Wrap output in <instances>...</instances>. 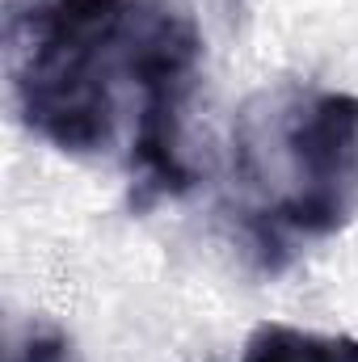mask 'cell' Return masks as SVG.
<instances>
[{"instance_id":"cell-1","label":"cell","mask_w":358,"mask_h":362,"mask_svg":"<svg viewBox=\"0 0 358 362\" xmlns=\"http://www.w3.org/2000/svg\"><path fill=\"white\" fill-rule=\"evenodd\" d=\"M232 194L270 274L358 215V97L308 85L262 89L232 122Z\"/></svg>"},{"instance_id":"cell-2","label":"cell","mask_w":358,"mask_h":362,"mask_svg":"<svg viewBox=\"0 0 358 362\" xmlns=\"http://www.w3.org/2000/svg\"><path fill=\"white\" fill-rule=\"evenodd\" d=\"M131 0H47L8 25L13 101L21 122L59 152L110 148L114 81L127 76Z\"/></svg>"},{"instance_id":"cell-3","label":"cell","mask_w":358,"mask_h":362,"mask_svg":"<svg viewBox=\"0 0 358 362\" xmlns=\"http://www.w3.org/2000/svg\"><path fill=\"white\" fill-rule=\"evenodd\" d=\"M198 55L202 34L185 0H131L127 76L139 93L131 135V173L139 177L135 206L178 198L194 185V173L181 156V122L198 76Z\"/></svg>"},{"instance_id":"cell-4","label":"cell","mask_w":358,"mask_h":362,"mask_svg":"<svg viewBox=\"0 0 358 362\" xmlns=\"http://www.w3.org/2000/svg\"><path fill=\"white\" fill-rule=\"evenodd\" d=\"M241 362H358V341L354 337L299 333L291 325H262L245 341Z\"/></svg>"}]
</instances>
